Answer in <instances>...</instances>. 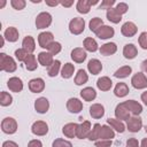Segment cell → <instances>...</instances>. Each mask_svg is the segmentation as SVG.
I'll return each mask as SVG.
<instances>
[{
    "label": "cell",
    "instance_id": "obj_39",
    "mask_svg": "<svg viewBox=\"0 0 147 147\" xmlns=\"http://www.w3.org/2000/svg\"><path fill=\"white\" fill-rule=\"evenodd\" d=\"M60 68H61V62H60L59 60H55V61L48 67V69H47L48 76H49V77H55V76L59 74Z\"/></svg>",
    "mask_w": 147,
    "mask_h": 147
},
{
    "label": "cell",
    "instance_id": "obj_57",
    "mask_svg": "<svg viewBox=\"0 0 147 147\" xmlns=\"http://www.w3.org/2000/svg\"><path fill=\"white\" fill-rule=\"evenodd\" d=\"M141 68H142V70H145V71L147 72V60L142 61V63H141Z\"/></svg>",
    "mask_w": 147,
    "mask_h": 147
},
{
    "label": "cell",
    "instance_id": "obj_38",
    "mask_svg": "<svg viewBox=\"0 0 147 147\" xmlns=\"http://www.w3.org/2000/svg\"><path fill=\"white\" fill-rule=\"evenodd\" d=\"M87 80H88V76H87L86 71L83 69H79L76 77H75V84L76 85H83V84L87 83Z\"/></svg>",
    "mask_w": 147,
    "mask_h": 147
},
{
    "label": "cell",
    "instance_id": "obj_31",
    "mask_svg": "<svg viewBox=\"0 0 147 147\" xmlns=\"http://www.w3.org/2000/svg\"><path fill=\"white\" fill-rule=\"evenodd\" d=\"M80 96L85 101H93L96 98V92L93 87H85L80 91Z\"/></svg>",
    "mask_w": 147,
    "mask_h": 147
},
{
    "label": "cell",
    "instance_id": "obj_13",
    "mask_svg": "<svg viewBox=\"0 0 147 147\" xmlns=\"http://www.w3.org/2000/svg\"><path fill=\"white\" fill-rule=\"evenodd\" d=\"M67 109L72 114H77L83 109V102L77 98H70L67 101Z\"/></svg>",
    "mask_w": 147,
    "mask_h": 147
},
{
    "label": "cell",
    "instance_id": "obj_32",
    "mask_svg": "<svg viewBox=\"0 0 147 147\" xmlns=\"http://www.w3.org/2000/svg\"><path fill=\"white\" fill-rule=\"evenodd\" d=\"M107 123L111 126V129H114L115 131H117L119 133H123L125 131V125L123 124L122 121H119L117 118H108L107 119Z\"/></svg>",
    "mask_w": 147,
    "mask_h": 147
},
{
    "label": "cell",
    "instance_id": "obj_35",
    "mask_svg": "<svg viewBox=\"0 0 147 147\" xmlns=\"http://www.w3.org/2000/svg\"><path fill=\"white\" fill-rule=\"evenodd\" d=\"M84 48L86 51H88V52H95V51H98L99 47H98L96 40L88 37V38H85L84 39Z\"/></svg>",
    "mask_w": 147,
    "mask_h": 147
},
{
    "label": "cell",
    "instance_id": "obj_59",
    "mask_svg": "<svg viewBox=\"0 0 147 147\" xmlns=\"http://www.w3.org/2000/svg\"><path fill=\"white\" fill-rule=\"evenodd\" d=\"M5 5H6V1H2V2L0 3V8H2V7L5 6Z\"/></svg>",
    "mask_w": 147,
    "mask_h": 147
},
{
    "label": "cell",
    "instance_id": "obj_17",
    "mask_svg": "<svg viewBox=\"0 0 147 147\" xmlns=\"http://www.w3.org/2000/svg\"><path fill=\"white\" fill-rule=\"evenodd\" d=\"M49 108V102L46 98L41 96V98H38L36 101H34V109L37 110V113L39 114H45L47 113Z\"/></svg>",
    "mask_w": 147,
    "mask_h": 147
},
{
    "label": "cell",
    "instance_id": "obj_6",
    "mask_svg": "<svg viewBox=\"0 0 147 147\" xmlns=\"http://www.w3.org/2000/svg\"><path fill=\"white\" fill-rule=\"evenodd\" d=\"M142 126V119L139 117V116H133V117H130L127 121H126V127L130 132H139L140 129Z\"/></svg>",
    "mask_w": 147,
    "mask_h": 147
},
{
    "label": "cell",
    "instance_id": "obj_25",
    "mask_svg": "<svg viewBox=\"0 0 147 147\" xmlns=\"http://www.w3.org/2000/svg\"><path fill=\"white\" fill-rule=\"evenodd\" d=\"M137 54H138V49H137V47L133 44H126L124 46V48H123V55H124L125 59L132 60V59H134L137 56Z\"/></svg>",
    "mask_w": 147,
    "mask_h": 147
},
{
    "label": "cell",
    "instance_id": "obj_43",
    "mask_svg": "<svg viewBox=\"0 0 147 147\" xmlns=\"http://www.w3.org/2000/svg\"><path fill=\"white\" fill-rule=\"evenodd\" d=\"M47 49H48V52H49L52 55H56V54H59V53L61 52L62 46H61L60 42H57V41H53V42L47 47Z\"/></svg>",
    "mask_w": 147,
    "mask_h": 147
},
{
    "label": "cell",
    "instance_id": "obj_49",
    "mask_svg": "<svg viewBox=\"0 0 147 147\" xmlns=\"http://www.w3.org/2000/svg\"><path fill=\"white\" fill-rule=\"evenodd\" d=\"M113 5H115V0H103L100 3V9H110L113 8Z\"/></svg>",
    "mask_w": 147,
    "mask_h": 147
},
{
    "label": "cell",
    "instance_id": "obj_33",
    "mask_svg": "<svg viewBox=\"0 0 147 147\" xmlns=\"http://www.w3.org/2000/svg\"><path fill=\"white\" fill-rule=\"evenodd\" d=\"M106 16H107L108 21H110V22H113V23H115V24H117V23H119V22L122 21V15H119V14L116 11L115 8L108 9L107 13H106Z\"/></svg>",
    "mask_w": 147,
    "mask_h": 147
},
{
    "label": "cell",
    "instance_id": "obj_29",
    "mask_svg": "<svg viewBox=\"0 0 147 147\" xmlns=\"http://www.w3.org/2000/svg\"><path fill=\"white\" fill-rule=\"evenodd\" d=\"M129 92H130L129 86L125 83H117L116 86H115V88H114V93L118 98H124L125 95L129 94Z\"/></svg>",
    "mask_w": 147,
    "mask_h": 147
},
{
    "label": "cell",
    "instance_id": "obj_20",
    "mask_svg": "<svg viewBox=\"0 0 147 147\" xmlns=\"http://www.w3.org/2000/svg\"><path fill=\"white\" fill-rule=\"evenodd\" d=\"M77 123H68L62 127V132L67 138H75L77 136Z\"/></svg>",
    "mask_w": 147,
    "mask_h": 147
},
{
    "label": "cell",
    "instance_id": "obj_48",
    "mask_svg": "<svg viewBox=\"0 0 147 147\" xmlns=\"http://www.w3.org/2000/svg\"><path fill=\"white\" fill-rule=\"evenodd\" d=\"M138 41H139V45L141 46V48L147 49V32H141Z\"/></svg>",
    "mask_w": 147,
    "mask_h": 147
},
{
    "label": "cell",
    "instance_id": "obj_44",
    "mask_svg": "<svg viewBox=\"0 0 147 147\" xmlns=\"http://www.w3.org/2000/svg\"><path fill=\"white\" fill-rule=\"evenodd\" d=\"M29 54H30V53H28L24 48H18V49L15 51V56H16V59H17L20 62H24V61L26 60V57L29 56Z\"/></svg>",
    "mask_w": 147,
    "mask_h": 147
},
{
    "label": "cell",
    "instance_id": "obj_22",
    "mask_svg": "<svg viewBox=\"0 0 147 147\" xmlns=\"http://www.w3.org/2000/svg\"><path fill=\"white\" fill-rule=\"evenodd\" d=\"M116 51H117V46L115 42H106L100 47V53L101 55H105V56L113 55L116 53Z\"/></svg>",
    "mask_w": 147,
    "mask_h": 147
},
{
    "label": "cell",
    "instance_id": "obj_54",
    "mask_svg": "<svg viewBox=\"0 0 147 147\" xmlns=\"http://www.w3.org/2000/svg\"><path fill=\"white\" fill-rule=\"evenodd\" d=\"M60 3H61L63 7H67V8H68V7H70V6L74 5V1H72V0H70V1H61Z\"/></svg>",
    "mask_w": 147,
    "mask_h": 147
},
{
    "label": "cell",
    "instance_id": "obj_41",
    "mask_svg": "<svg viewBox=\"0 0 147 147\" xmlns=\"http://www.w3.org/2000/svg\"><path fill=\"white\" fill-rule=\"evenodd\" d=\"M103 25V21L100 17H94L90 21V30L95 33V31Z\"/></svg>",
    "mask_w": 147,
    "mask_h": 147
},
{
    "label": "cell",
    "instance_id": "obj_19",
    "mask_svg": "<svg viewBox=\"0 0 147 147\" xmlns=\"http://www.w3.org/2000/svg\"><path fill=\"white\" fill-rule=\"evenodd\" d=\"M86 52L80 48V47H77V48H74L71 51V59L76 62V63H83L85 60H86Z\"/></svg>",
    "mask_w": 147,
    "mask_h": 147
},
{
    "label": "cell",
    "instance_id": "obj_56",
    "mask_svg": "<svg viewBox=\"0 0 147 147\" xmlns=\"http://www.w3.org/2000/svg\"><path fill=\"white\" fill-rule=\"evenodd\" d=\"M141 100L144 101V103L147 106V91L146 92H144L142 94H141Z\"/></svg>",
    "mask_w": 147,
    "mask_h": 147
},
{
    "label": "cell",
    "instance_id": "obj_14",
    "mask_svg": "<svg viewBox=\"0 0 147 147\" xmlns=\"http://www.w3.org/2000/svg\"><path fill=\"white\" fill-rule=\"evenodd\" d=\"M123 103L127 108V110L131 114H133L134 116H138L142 111V106L138 101H136V100H127V101H124Z\"/></svg>",
    "mask_w": 147,
    "mask_h": 147
},
{
    "label": "cell",
    "instance_id": "obj_7",
    "mask_svg": "<svg viewBox=\"0 0 147 147\" xmlns=\"http://www.w3.org/2000/svg\"><path fill=\"white\" fill-rule=\"evenodd\" d=\"M31 132L36 136H45L48 132V125L44 121H37L32 124Z\"/></svg>",
    "mask_w": 147,
    "mask_h": 147
},
{
    "label": "cell",
    "instance_id": "obj_26",
    "mask_svg": "<svg viewBox=\"0 0 147 147\" xmlns=\"http://www.w3.org/2000/svg\"><path fill=\"white\" fill-rule=\"evenodd\" d=\"M3 38H5L6 40H8L9 42H15V41H17V39H18V31H17V29L14 28V26L7 28L6 31H5Z\"/></svg>",
    "mask_w": 147,
    "mask_h": 147
},
{
    "label": "cell",
    "instance_id": "obj_47",
    "mask_svg": "<svg viewBox=\"0 0 147 147\" xmlns=\"http://www.w3.org/2000/svg\"><path fill=\"white\" fill-rule=\"evenodd\" d=\"M115 9H116V11H117L119 15H123V14H125V13L127 11L129 7H127V5H126L125 2H119V3L116 5Z\"/></svg>",
    "mask_w": 147,
    "mask_h": 147
},
{
    "label": "cell",
    "instance_id": "obj_51",
    "mask_svg": "<svg viewBox=\"0 0 147 147\" xmlns=\"http://www.w3.org/2000/svg\"><path fill=\"white\" fill-rule=\"evenodd\" d=\"M126 147H140V145L136 138H130L126 141Z\"/></svg>",
    "mask_w": 147,
    "mask_h": 147
},
{
    "label": "cell",
    "instance_id": "obj_1",
    "mask_svg": "<svg viewBox=\"0 0 147 147\" xmlns=\"http://www.w3.org/2000/svg\"><path fill=\"white\" fill-rule=\"evenodd\" d=\"M16 68H17V64L11 56H8L5 53L0 54V70L6 72H14Z\"/></svg>",
    "mask_w": 147,
    "mask_h": 147
},
{
    "label": "cell",
    "instance_id": "obj_2",
    "mask_svg": "<svg viewBox=\"0 0 147 147\" xmlns=\"http://www.w3.org/2000/svg\"><path fill=\"white\" fill-rule=\"evenodd\" d=\"M85 29V21L80 17H75L69 23V30L72 34H80Z\"/></svg>",
    "mask_w": 147,
    "mask_h": 147
},
{
    "label": "cell",
    "instance_id": "obj_60",
    "mask_svg": "<svg viewBox=\"0 0 147 147\" xmlns=\"http://www.w3.org/2000/svg\"><path fill=\"white\" fill-rule=\"evenodd\" d=\"M145 131H146V133H147V125L145 126Z\"/></svg>",
    "mask_w": 147,
    "mask_h": 147
},
{
    "label": "cell",
    "instance_id": "obj_5",
    "mask_svg": "<svg viewBox=\"0 0 147 147\" xmlns=\"http://www.w3.org/2000/svg\"><path fill=\"white\" fill-rule=\"evenodd\" d=\"M131 84L137 90H142L147 87V77L142 72H137L131 78Z\"/></svg>",
    "mask_w": 147,
    "mask_h": 147
},
{
    "label": "cell",
    "instance_id": "obj_15",
    "mask_svg": "<svg viewBox=\"0 0 147 147\" xmlns=\"http://www.w3.org/2000/svg\"><path fill=\"white\" fill-rule=\"evenodd\" d=\"M115 116L119 121H127L130 118V111L124 106V103H118L115 108Z\"/></svg>",
    "mask_w": 147,
    "mask_h": 147
},
{
    "label": "cell",
    "instance_id": "obj_9",
    "mask_svg": "<svg viewBox=\"0 0 147 147\" xmlns=\"http://www.w3.org/2000/svg\"><path fill=\"white\" fill-rule=\"evenodd\" d=\"M91 123L88 121H84L83 123L78 124V127H77V138L78 139H85V138H88V134L91 132Z\"/></svg>",
    "mask_w": 147,
    "mask_h": 147
},
{
    "label": "cell",
    "instance_id": "obj_50",
    "mask_svg": "<svg viewBox=\"0 0 147 147\" xmlns=\"http://www.w3.org/2000/svg\"><path fill=\"white\" fill-rule=\"evenodd\" d=\"M111 146V140H96L95 141V147H110Z\"/></svg>",
    "mask_w": 147,
    "mask_h": 147
},
{
    "label": "cell",
    "instance_id": "obj_24",
    "mask_svg": "<svg viewBox=\"0 0 147 147\" xmlns=\"http://www.w3.org/2000/svg\"><path fill=\"white\" fill-rule=\"evenodd\" d=\"M90 115L98 119V118H101L103 115H105V107L100 103H94L90 107Z\"/></svg>",
    "mask_w": 147,
    "mask_h": 147
},
{
    "label": "cell",
    "instance_id": "obj_28",
    "mask_svg": "<svg viewBox=\"0 0 147 147\" xmlns=\"http://www.w3.org/2000/svg\"><path fill=\"white\" fill-rule=\"evenodd\" d=\"M96 86H98V88L101 90V91H109V90L111 88V86H113V82H111V79H110L109 77L103 76V77H100V78L98 79Z\"/></svg>",
    "mask_w": 147,
    "mask_h": 147
},
{
    "label": "cell",
    "instance_id": "obj_10",
    "mask_svg": "<svg viewBox=\"0 0 147 147\" xmlns=\"http://www.w3.org/2000/svg\"><path fill=\"white\" fill-rule=\"evenodd\" d=\"M137 31H138L137 25H136L133 22H129V21L125 22V23L122 25V28H121L122 34H123L124 37H127V38L133 37V36L137 33Z\"/></svg>",
    "mask_w": 147,
    "mask_h": 147
},
{
    "label": "cell",
    "instance_id": "obj_23",
    "mask_svg": "<svg viewBox=\"0 0 147 147\" xmlns=\"http://www.w3.org/2000/svg\"><path fill=\"white\" fill-rule=\"evenodd\" d=\"M38 62L44 67H49L54 62L53 55L49 52H40L38 54Z\"/></svg>",
    "mask_w": 147,
    "mask_h": 147
},
{
    "label": "cell",
    "instance_id": "obj_37",
    "mask_svg": "<svg viewBox=\"0 0 147 147\" xmlns=\"http://www.w3.org/2000/svg\"><path fill=\"white\" fill-rule=\"evenodd\" d=\"M24 64H25V68L29 70V71H33L37 69V59L33 54H29V56L26 57V60L24 61Z\"/></svg>",
    "mask_w": 147,
    "mask_h": 147
},
{
    "label": "cell",
    "instance_id": "obj_58",
    "mask_svg": "<svg viewBox=\"0 0 147 147\" xmlns=\"http://www.w3.org/2000/svg\"><path fill=\"white\" fill-rule=\"evenodd\" d=\"M140 147H147V138L142 139V141H141V144H140Z\"/></svg>",
    "mask_w": 147,
    "mask_h": 147
},
{
    "label": "cell",
    "instance_id": "obj_4",
    "mask_svg": "<svg viewBox=\"0 0 147 147\" xmlns=\"http://www.w3.org/2000/svg\"><path fill=\"white\" fill-rule=\"evenodd\" d=\"M52 23V15L47 11H42L37 15L36 18V26L37 29H45L48 28Z\"/></svg>",
    "mask_w": 147,
    "mask_h": 147
},
{
    "label": "cell",
    "instance_id": "obj_18",
    "mask_svg": "<svg viewBox=\"0 0 147 147\" xmlns=\"http://www.w3.org/2000/svg\"><path fill=\"white\" fill-rule=\"evenodd\" d=\"M98 1H88V0H79L76 5V9L80 14H87L91 9V6L96 5Z\"/></svg>",
    "mask_w": 147,
    "mask_h": 147
},
{
    "label": "cell",
    "instance_id": "obj_36",
    "mask_svg": "<svg viewBox=\"0 0 147 147\" xmlns=\"http://www.w3.org/2000/svg\"><path fill=\"white\" fill-rule=\"evenodd\" d=\"M74 71H75L74 64H71V63H65V64L62 67V69H61V76H62V78L68 79V78H70V77L74 75Z\"/></svg>",
    "mask_w": 147,
    "mask_h": 147
},
{
    "label": "cell",
    "instance_id": "obj_30",
    "mask_svg": "<svg viewBox=\"0 0 147 147\" xmlns=\"http://www.w3.org/2000/svg\"><path fill=\"white\" fill-rule=\"evenodd\" d=\"M22 48H24L28 53L32 54V52L36 49V42L34 39L31 36H26L22 41Z\"/></svg>",
    "mask_w": 147,
    "mask_h": 147
},
{
    "label": "cell",
    "instance_id": "obj_45",
    "mask_svg": "<svg viewBox=\"0 0 147 147\" xmlns=\"http://www.w3.org/2000/svg\"><path fill=\"white\" fill-rule=\"evenodd\" d=\"M53 147H72V144L68 140H64V139H61V138H57L53 141Z\"/></svg>",
    "mask_w": 147,
    "mask_h": 147
},
{
    "label": "cell",
    "instance_id": "obj_16",
    "mask_svg": "<svg viewBox=\"0 0 147 147\" xmlns=\"http://www.w3.org/2000/svg\"><path fill=\"white\" fill-rule=\"evenodd\" d=\"M7 86L8 88L11 91V92H15V93H18L23 90V82L21 78L18 77H11L8 79L7 82Z\"/></svg>",
    "mask_w": 147,
    "mask_h": 147
},
{
    "label": "cell",
    "instance_id": "obj_55",
    "mask_svg": "<svg viewBox=\"0 0 147 147\" xmlns=\"http://www.w3.org/2000/svg\"><path fill=\"white\" fill-rule=\"evenodd\" d=\"M60 2L59 1H46V5L47 6H52V7H55V6H57Z\"/></svg>",
    "mask_w": 147,
    "mask_h": 147
},
{
    "label": "cell",
    "instance_id": "obj_34",
    "mask_svg": "<svg viewBox=\"0 0 147 147\" xmlns=\"http://www.w3.org/2000/svg\"><path fill=\"white\" fill-rule=\"evenodd\" d=\"M132 72V68L130 65H123L119 69H117L114 74V76L116 78H126L130 76V74Z\"/></svg>",
    "mask_w": 147,
    "mask_h": 147
},
{
    "label": "cell",
    "instance_id": "obj_46",
    "mask_svg": "<svg viewBox=\"0 0 147 147\" xmlns=\"http://www.w3.org/2000/svg\"><path fill=\"white\" fill-rule=\"evenodd\" d=\"M10 5L13 6L14 9L21 10V9H23V8L25 7L26 2H25L24 0H11V1H10Z\"/></svg>",
    "mask_w": 147,
    "mask_h": 147
},
{
    "label": "cell",
    "instance_id": "obj_21",
    "mask_svg": "<svg viewBox=\"0 0 147 147\" xmlns=\"http://www.w3.org/2000/svg\"><path fill=\"white\" fill-rule=\"evenodd\" d=\"M113 138H115V132H114V130H113L111 127H109L108 125H101L99 139H100V140H111Z\"/></svg>",
    "mask_w": 147,
    "mask_h": 147
},
{
    "label": "cell",
    "instance_id": "obj_42",
    "mask_svg": "<svg viewBox=\"0 0 147 147\" xmlns=\"http://www.w3.org/2000/svg\"><path fill=\"white\" fill-rule=\"evenodd\" d=\"M100 129H101V125L100 124H94V126H93V129L91 130V132H90V134H88V140H94V141H96L98 139H99V134H100Z\"/></svg>",
    "mask_w": 147,
    "mask_h": 147
},
{
    "label": "cell",
    "instance_id": "obj_27",
    "mask_svg": "<svg viewBox=\"0 0 147 147\" xmlns=\"http://www.w3.org/2000/svg\"><path fill=\"white\" fill-rule=\"evenodd\" d=\"M87 69L92 75H98L102 70V64L98 59H92L87 63Z\"/></svg>",
    "mask_w": 147,
    "mask_h": 147
},
{
    "label": "cell",
    "instance_id": "obj_53",
    "mask_svg": "<svg viewBox=\"0 0 147 147\" xmlns=\"http://www.w3.org/2000/svg\"><path fill=\"white\" fill-rule=\"evenodd\" d=\"M2 147H18V145L15 142V141H11V140H7L2 144Z\"/></svg>",
    "mask_w": 147,
    "mask_h": 147
},
{
    "label": "cell",
    "instance_id": "obj_40",
    "mask_svg": "<svg viewBox=\"0 0 147 147\" xmlns=\"http://www.w3.org/2000/svg\"><path fill=\"white\" fill-rule=\"evenodd\" d=\"M11 102H13V98H11V95H10L8 92L2 91L1 94H0V105L3 106V107H7V106L11 105Z\"/></svg>",
    "mask_w": 147,
    "mask_h": 147
},
{
    "label": "cell",
    "instance_id": "obj_3",
    "mask_svg": "<svg viewBox=\"0 0 147 147\" xmlns=\"http://www.w3.org/2000/svg\"><path fill=\"white\" fill-rule=\"evenodd\" d=\"M1 130L7 134H13L17 131V122L13 117H6L1 122Z\"/></svg>",
    "mask_w": 147,
    "mask_h": 147
},
{
    "label": "cell",
    "instance_id": "obj_8",
    "mask_svg": "<svg viewBox=\"0 0 147 147\" xmlns=\"http://www.w3.org/2000/svg\"><path fill=\"white\" fill-rule=\"evenodd\" d=\"M54 41V36L52 32H48V31H45V32H41L39 33L38 36V42H39V46L42 47V48H46Z\"/></svg>",
    "mask_w": 147,
    "mask_h": 147
},
{
    "label": "cell",
    "instance_id": "obj_11",
    "mask_svg": "<svg viewBox=\"0 0 147 147\" xmlns=\"http://www.w3.org/2000/svg\"><path fill=\"white\" fill-rule=\"evenodd\" d=\"M95 34L100 39H109V38L114 37L115 30H114V28H111L109 25H102L101 28H99L95 31Z\"/></svg>",
    "mask_w": 147,
    "mask_h": 147
},
{
    "label": "cell",
    "instance_id": "obj_12",
    "mask_svg": "<svg viewBox=\"0 0 147 147\" xmlns=\"http://www.w3.org/2000/svg\"><path fill=\"white\" fill-rule=\"evenodd\" d=\"M45 88V82L42 78H33L29 82V90L32 93H40Z\"/></svg>",
    "mask_w": 147,
    "mask_h": 147
},
{
    "label": "cell",
    "instance_id": "obj_52",
    "mask_svg": "<svg viewBox=\"0 0 147 147\" xmlns=\"http://www.w3.org/2000/svg\"><path fill=\"white\" fill-rule=\"evenodd\" d=\"M28 147H42V144H41L40 140H38V139H33V140L29 141Z\"/></svg>",
    "mask_w": 147,
    "mask_h": 147
}]
</instances>
